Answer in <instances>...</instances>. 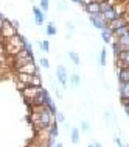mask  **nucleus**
I'll return each mask as SVG.
<instances>
[{"instance_id": "obj_10", "label": "nucleus", "mask_w": 129, "mask_h": 147, "mask_svg": "<svg viewBox=\"0 0 129 147\" xmlns=\"http://www.w3.org/2000/svg\"><path fill=\"white\" fill-rule=\"evenodd\" d=\"M33 14H34V19H36V24L42 25V24H44V14H42V11H41L37 6H34V8H33Z\"/></svg>"}, {"instance_id": "obj_11", "label": "nucleus", "mask_w": 129, "mask_h": 147, "mask_svg": "<svg viewBox=\"0 0 129 147\" xmlns=\"http://www.w3.org/2000/svg\"><path fill=\"white\" fill-rule=\"evenodd\" d=\"M70 139H72L73 144H78V142H79V130H78V128H72Z\"/></svg>"}, {"instance_id": "obj_4", "label": "nucleus", "mask_w": 129, "mask_h": 147, "mask_svg": "<svg viewBox=\"0 0 129 147\" xmlns=\"http://www.w3.org/2000/svg\"><path fill=\"white\" fill-rule=\"evenodd\" d=\"M14 74H27V75H37V66L33 63H28V64L22 66V67L16 69Z\"/></svg>"}, {"instance_id": "obj_20", "label": "nucleus", "mask_w": 129, "mask_h": 147, "mask_svg": "<svg viewBox=\"0 0 129 147\" xmlns=\"http://www.w3.org/2000/svg\"><path fill=\"white\" fill-rule=\"evenodd\" d=\"M51 136H53V138H56V136H58V125L56 124L51 127Z\"/></svg>"}, {"instance_id": "obj_15", "label": "nucleus", "mask_w": 129, "mask_h": 147, "mask_svg": "<svg viewBox=\"0 0 129 147\" xmlns=\"http://www.w3.org/2000/svg\"><path fill=\"white\" fill-rule=\"evenodd\" d=\"M48 6H50V0H41V8H42V11H48Z\"/></svg>"}, {"instance_id": "obj_3", "label": "nucleus", "mask_w": 129, "mask_h": 147, "mask_svg": "<svg viewBox=\"0 0 129 147\" xmlns=\"http://www.w3.org/2000/svg\"><path fill=\"white\" fill-rule=\"evenodd\" d=\"M3 45H14V47H20V49H25V41H23V38L20 36V34H16V36L9 38V39H5L2 41Z\"/></svg>"}, {"instance_id": "obj_19", "label": "nucleus", "mask_w": 129, "mask_h": 147, "mask_svg": "<svg viewBox=\"0 0 129 147\" xmlns=\"http://www.w3.org/2000/svg\"><path fill=\"white\" fill-rule=\"evenodd\" d=\"M56 119H58L59 122H64V124H65V116H64L62 113H59V111L56 113Z\"/></svg>"}, {"instance_id": "obj_9", "label": "nucleus", "mask_w": 129, "mask_h": 147, "mask_svg": "<svg viewBox=\"0 0 129 147\" xmlns=\"http://www.w3.org/2000/svg\"><path fill=\"white\" fill-rule=\"evenodd\" d=\"M118 80H120V83H128L129 82V67H124V69H120V71H118Z\"/></svg>"}, {"instance_id": "obj_21", "label": "nucleus", "mask_w": 129, "mask_h": 147, "mask_svg": "<svg viewBox=\"0 0 129 147\" xmlns=\"http://www.w3.org/2000/svg\"><path fill=\"white\" fill-rule=\"evenodd\" d=\"M58 8H59V11H64V9L67 8V3H65V2H59L58 3Z\"/></svg>"}, {"instance_id": "obj_18", "label": "nucleus", "mask_w": 129, "mask_h": 147, "mask_svg": "<svg viewBox=\"0 0 129 147\" xmlns=\"http://www.w3.org/2000/svg\"><path fill=\"white\" fill-rule=\"evenodd\" d=\"M42 50H44V52H48V50H50V42H48V41H42Z\"/></svg>"}, {"instance_id": "obj_16", "label": "nucleus", "mask_w": 129, "mask_h": 147, "mask_svg": "<svg viewBox=\"0 0 129 147\" xmlns=\"http://www.w3.org/2000/svg\"><path fill=\"white\" fill-rule=\"evenodd\" d=\"M100 64L101 66L106 64V50H104V49L101 50V53H100Z\"/></svg>"}, {"instance_id": "obj_24", "label": "nucleus", "mask_w": 129, "mask_h": 147, "mask_svg": "<svg viewBox=\"0 0 129 147\" xmlns=\"http://www.w3.org/2000/svg\"><path fill=\"white\" fill-rule=\"evenodd\" d=\"M115 144H117L118 147H126V146H124V144H123V142H121V141H120V138H115Z\"/></svg>"}, {"instance_id": "obj_8", "label": "nucleus", "mask_w": 129, "mask_h": 147, "mask_svg": "<svg viewBox=\"0 0 129 147\" xmlns=\"http://www.w3.org/2000/svg\"><path fill=\"white\" fill-rule=\"evenodd\" d=\"M120 96H121V100L129 99V82L128 83H120Z\"/></svg>"}, {"instance_id": "obj_25", "label": "nucleus", "mask_w": 129, "mask_h": 147, "mask_svg": "<svg viewBox=\"0 0 129 147\" xmlns=\"http://www.w3.org/2000/svg\"><path fill=\"white\" fill-rule=\"evenodd\" d=\"M87 147H103V146H101L100 142H92V144H89Z\"/></svg>"}, {"instance_id": "obj_14", "label": "nucleus", "mask_w": 129, "mask_h": 147, "mask_svg": "<svg viewBox=\"0 0 129 147\" xmlns=\"http://www.w3.org/2000/svg\"><path fill=\"white\" fill-rule=\"evenodd\" d=\"M47 34H48V36H53V34H56V27L51 25V24H48V25H47Z\"/></svg>"}, {"instance_id": "obj_6", "label": "nucleus", "mask_w": 129, "mask_h": 147, "mask_svg": "<svg viewBox=\"0 0 129 147\" xmlns=\"http://www.w3.org/2000/svg\"><path fill=\"white\" fill-rule=\"evenodd\" d=\"M56 77H58V80H59V83H61L62 86H67V78H68V75H67V69L64 67V66H58V69H56Z\"/></svg>"}, {"instance_id": "obj_22", "label": "nucleus", "mask_w": 129, "mask_h": 147, "mask_svg": "<svg viewBox=\"0 0 129 147\" xmlns=\"http://www.w3.org/2000/svg\"><path fill=\"white\" fill-rule=\"evenodd\" d=\"M93 2H96V0H82V2H81V5L86 8L87 5H90V3H93Z\"/></svg>"}, {"instance_id": "obj_13", "label": "nucleus", "mask_w": 129, "mask_h": 147, "mask_svg": "<svg viewBox=\"0 0 129 147\" xmlns=\"http://www.w3.org/2000/svg\"><path fill=\"white\" fill-rule=\"evenodd\" d=\"M68 57L72 58L73 64H79V55L76 53V52H68Z\"/></svg>"}, {"instance_id": "obj_7", "label": "nucleus", "mask_w": 129, "mask_h": 147, "mask_svg": "<svg viewBox=\"0 0 129 147\" xmlns=\"http://www.w3.org/2000/svg\"><path fill=\"white\" fill-rule=\"evenodd\" d=\"M84 9L89 13L90 16L100 14V13H101V3H100V2H93V3H90V5H87Z\"/></svg>"}, {"instance_id": "obj_2", "label": "nucleus", "mask_w": 129, "mask_h": 147, "mask_svg": "<svg viewBox=\"0 0 129 147\" xmlns=\"http://www.w3.org/2000/svg\"><path fill=\"white\" fill-rule=\"evenodd\" d=\"M44 92V88L41 86V88H36V86H27L25 89L22 91V96L25 100H30V99H34V97H37L39 94Z\"/></svg>"}, {"instance_id": "obj_23", "label": "nucleus", "mask_w": 129, "mask_h": 147, "mask_svg": "<svg viewBox=\"0 0 129 147\" xmlns=\"http://www.w3.org/2000/svg\"><path fill=\"white\" fill-rule=\"evenodd\" d=\"M81 128H82V130H84V131H89V122H82V124H81Z\"/></svg>"}, {"instance_id": "obj_12", "label": "nucleus", "mask_w": 129, "mask_h": 147, "mask_svg": "<svg viewBox=\"0 0 129 147\" xmlns=\"http://www.w3.org/2000/svg\"><path fill=\"white\" fill-rule=\"evenodd\" d=\"M70 80H72V86H73V88H76V86L79 85V82H81V78H79V75H78V74H73Z\"/></svg>"}, {"instance_id": "obj_17", "label": "nucleus", "mask_w": 129, "mask_h": 147, "mask_svg": "<svg viewBox=\"0 0 129 147\" xmlns=\"http://www.w3.org/2000/svg\"><path fill=\"white\" fill-rule=\"evenodd\" d=\"M41 66H42L44 69H48L50 67V63H48L47 58H41Z\"/></svg>"}, {"instance_id": "obj_27", "label": "nucleus", "mask_w": 129, "mask_h": 147, "mask_svg": "<svg viewBox=\"0 0 129 147\" xmlns=\"http://www.w3.org/2000/svg\"><path fill=\"white\" fill-rule=\"evenodd\" d=\"M126 147H129V146H126Z\"/></svg>"}, {"instance_id": "obj_5", "label": "nucleus", "mask_w": 129, "mask_h": 147, "mask_svg": "<svg viewBox=\"0 0 129 147\" xmlns=\"http://www.w3.org/2000/svg\"><path fill=\"white\" fill-rule=\"evenodd\" d=\"M90 20H92V24L100 30H104L107 27V22H106V19H104V16L101 14V13L100 14H95V16H90Z\"/></svg>"}, {"instance_id": "obj_26", "label": "nucleus", "mask_w": 129, "mask_h": 147, "mask_svg": "<svg viewBox=\"0 0 129 147\" xmlns=\"http://www.w3.org/2000/svg\"><path fill=\"white\" fill-rule=\"evenodd\" d=\"M55 147H62V144H56V146H55Z\"/></svg>"}, {"instance_id": "obj_1", "label": "nucleus", "mask_w": 129, "mask_h": 147, "mask_svg": "<svg viewBox=\"0 0 129 147\" xmlns=\"http://www.w3.org/2000/svg\"><path fill=\"white\" fill-rule=\"evenodd\" d=\"M0 34H2V41L9 39V38H13V36L17 34V28L13 25V22L5 20L3 16H2V30H0Z\"/></svg>"}]
</instances>
